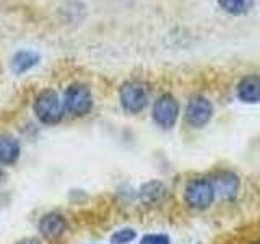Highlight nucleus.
<instances>
[{"label": "nucleus", "mask_w": 260, "mask_h": 244, "mask_svg": "<svg viewBox=\"0 0 260 244\" xmlns=\"http://www.w3.org/2000/svg\"><path fill=\"white\" fill-rule=\"evenodd\" d=\"M32 111H35L39 122H43L46 126L57 124L63 116V106L60 98L51 88H46L38 93L35 103H32Z\"/></svg>", "instance_id": "obj_2"}, {"label": "nucleus", "mask_w": 260, "mask_h": 244, "mask_svg": "<svg viewBox=\"0 0 260 244\" xmlns=\"http://www.w3.org/2000/svg\"><path fill=\"white\" fill-rule=\"evenodd\" d=\"M0 179H2V169H0Z\"/></svg>", "instance_id": "obj_18"}, {"label": "nucleus", "mask_w": 260, "mask_h": 244, "mask_svg": "<svg viewBox=\"0 0 260 244\" xmlns=\"http://www.w3.org/2000/svg\"><path fill=\"white\" fill-rule=\"evenodd\" d=\"M179 104L176 98L169 93L161 95L153 104V119L162 129H171L177 120Z\"/></svg>", "instance_id": "obj_5"}, {"label": "nucleus", "mask_w": 260, "mask_h": 244, "mask_svg": "<svg viewBox=\"0 0 260 244\" xmlns=\"http://www.w3.org/2000/svg\"><path fill=\"white\" fill-rule=\"evenodd\" d=\"M140 244H171L166 234H146L142 238Z\"/></svg>", "instance_id": "obj_15"}, {"label": "nucleus", "mask_w": 260, "mask_h": 244, "mask_svg": "<svg viewBox=\"0 0 260 244\" xmlns=\"http://www.w3.org/2000/svg\"><path fill=\"white\" fill-rule=\"evenodd\" d=\"M211 116H213V106L203 96H195L189 101L185 109V119L192 127H203L207 126Z\"/></svg>", "instance_id": "obj_6"}, {"label": "nucleus", "mask_w": 260, "mask_h": 244, "mask_svg": "<svg viewBox=\"0 0 260 244\" xmlns=\"http://www.w3.org/2000/svg\"><path fill=\"white\" fill-rule=\"evenodd\" d=\"M63 112L70 114L72 117H83L89 114L93 108L91 89L85 83H72L63 93Z\"/></svg>", "instance_id": "obj_1"}, {"label": "nucleus", "mask_w": 260, "mask_h": 244, "mask_svg": "<svg viewBox=\"0 0 260 244\" xmlns=\"http://www.w3.org/2000/svg\"><path fill=\"white\" fill-rule=\"evenodd\" d=\"M238 98L244 103H260V77L247 75L238 85Z\"/></svg>", "instance_id": "obj_10"}, {"label": "nucleus", "mask_w": 260, "mask_h": 244, "mask_svg": "<svg viewBox=\"0 0 260 244\" xmlns=\"http://www.w3.org/2000/svg\"><path fill=\"white\" fill-rule=\"evenodd\" d=\"M218 2L224 12L231 15H246L254 5V0H218Z\"/></svg>", "instance_id": "obj_13"}, {"label": "nucleus", "mask_w": 260, "mask_h": 244, "mask_svg": "<svg viewBox=\"0 0 260 244\" xmlns=\"http://www.w3.org/2000/svg\"><path fill=\"white\" fill-rule=\"evenodd\" d=\"M215 200L213 182L208 177H197L190 181L185 187V202L187 205L197 210L208 208Z\"/></svg>", "instance_id": "obj_3"}, {"label": "nucleus", "mask_w": 260, "mask_h": 244, "mask_svg": "<svg viewBox=\"0 0 260 244\" xmlns=\"http://www.w3.org/2000/svg\"><path fill=\"white\" fill-rule=\"evenodd\" d=\"M119 98H120L122 108L130 114L142 112L146 108V104H148V92H146V86L142 81H137V80L125 81V83L120 86Z\"/></svg>", "instance_id": "obj_4"}, {"label": "nucleus", "mask_w": 260, "mask_h": 244, "mask_svg": "<svg viewBox=\"0 0 260 244\" xmlns=\"http://www.w3.org/2000/svg\"><path fill=\"white\" fill-rule=\"evenodd\" d=\"M211 182H213L215 195L223 200H233L239 192V177L231 171H219Z\"/></svg>", "instance_id": "obj_8"}, {"label": "nucleus", "mask_w": 260, "mask_h": 244, "mask_svg": "<svg viewBox=\"0 0 260 244\" xmlns=\"http://www.w3.org/2000/svg\"><path fill=\"white\" fill-rule=\"evenodd\" d=\"M20 142L12 134H0V165H15L20 158Z\"/></svg>", "instance_id": "obj_9"}, {"label": "nucleus", "mask_w": 260, "mask_h": 244, "mask_svg": "<svg viewBox=\"0 0 260 244\" xmlns=\"http://www.w3.org/2000/svg\"><path fill=\"white\" fill-rule=\"evenodd\" d=\"M16 244H43V242H41V239H38V238H23Z\"/></svg>", "instance_id": "obj_16"}, {"label": "nucleus", "mask_w": 260, "mask_h": 244, "mask_svg": "<svg viewBox=\"0 0 260 244\" xmlns=\"http://www.w3.org/2000/svg\"><path fill=\"white\" fill-rule=\"evenodd\" d=\"M135 230H132V228H122V230L116 231L112 236H111V242L112 244H128L132 242L135 239Z\"/></svg>", "instance_id": "obj_14"}, {"label": "nucleus", "mask_w": 260, "mask_h": 244, "mask_svg": "<svg viewBox=\"0 0 260 244\" xmlns=\"http://www.w3.org/2000/svg\"><path fill=\"white\" fill-rule=\"evenodd\" d=\"M252 244H260V239H258V241H255V242H252Z\"/></svg>", "instance_id": "obj_17"}, {"label": "nucleus", "mask_w": 260, "mask_h": 244, "mask_svg": "<svg viewBox=\"0 0 260 244\" xmlns=\"http://www.w3.org/2000/svg\"><path fill=\"white\" fill-rule=\"evenodd\" d=\"M168 189L166 186L161 181H150L140 187V200L145 203V205H156V203L162 202L166 199Z\"/></svg>", "instance_id": "obj_11"}, {"label": "nucleus", "mask_w": 260, "mask_h": 244, "mask_svg": "<svg viewBox=\"0 0 260 244\" xmlns=\"http://www.w3.org/2000/svg\"><path fill=\"white\" fill-rule=\"evenodd\" d=\"M39 62V54L35 51H18L12 59V70L16 75H23Z\"/></svg>", "instance_id": "obj_12"}, {"label": "nucleus", "mask_w": 260, "mask_h": 244, "mask_svg": "<svg viewBox=\"0 0 260 244\" xmlns=\"http://www.w3.org/2000/svg\"><path fill=\"white\" fill-rule=\"evenodd\" d=\"M67 218L59 211H49L39 220V233L47 241H57L67 231Z\"/></svg>", "instance_id": "obj_7"}]
</instances>
